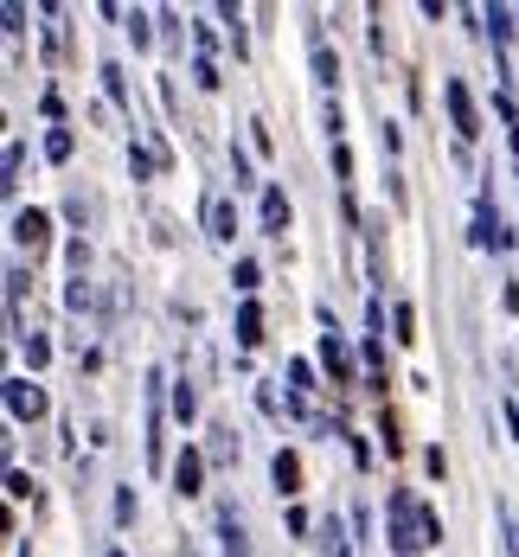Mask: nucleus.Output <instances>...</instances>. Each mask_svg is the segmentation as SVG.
<instances>
[{
    "label": "nucleus",
    "instance_id": "nucleus-1",
    "mask_svg": "<svg viewBox=\"0 0 519 557\" xmlns=\"http://www.w3.org/2000/svg\"><path fill=\"white\" fill-rule=\"evenodd\" d=\"M385 525H392V545H398V557H417L423 545H430V506L417 500L410 487H398V494H392V519H385Z\"/></svg>",
    "mask_w": 519,
    "mask_h": 557
},
{
    "label": "nucleus",
    "instance_id": "nucleus-2",
    "mask_svg": "<svg viewBox=\"0 0 519 557\" xmlns=\"http://www.w3.org/2000/svg\"><path fill=\"white\" fill-rule=\"evenodd\" d=\"M443 103H449V122H456V135H461V141H468V135H481V122H474V103H468L461 77H449V84H443Z\"/></svg>",
    "mask_w": 519,
    "mask_h": 557
},
{
    "label": "nucleus",
    "instance_id": "nucleus-3",
    "mask_svg": "<svg viewBox=\"0 0 519 557\" xmlns=\"http://www.w3.org/2000/svg\"><path fill=\"white\" fill-rule=\"evenodd\" d=\"M13 244H26V250L39 257V250L52 244V219H46V212H20V219H13Z\"/></svg>",
    "mask_w": 519,
    "mask_h": 557
},
{
    "label": "nucleus",
    "instance_id": "nucleus-4",
    "mask_svg": "<svg viewBox=\"0 0 519 557\" xmlns=\"http://www.w3.org/2000/svg\"><path fill=\"white\" fill-rule=\"evenodd\" d=\"M7 410H13L20 423H33V417H46V397H39V385L13 379V385H7Z\"/></svg>",
    "mask_w": 519,
    "mask_h": 557
},
{
    "label": "nucleus",
    "instance_id": "nucleus-5",
    "mask_svg": "<svg viewBox=\"0 0 519 557\" xmlns=\"http://www.w3.org/2000/svg\"><path fill=\"white\" fill-rule=\"evenodd\" d=\"M321 366H328V379H334V385H353V352L341 346V334L321 339Z\"/></svg>",
    "mask_w": 519,
    "mask_h": 557
},
{
    "label": "nucleus",
    "instance_id": "nucleus-6",
    "mask_svg": "<svg viewBox=\"0 0 519 557\" xmlns=\"http://www.w3.org/2000/svg\"><path fill=\"white\" fill-rule=\"evenodd\" d=\"M199 474H206V461H199V448H180V461H173V487L193 500L199 494Z\"/></svg>",
    "mask_w": 519,
    "mask_h": 557
},
{
    "label": "nucleus",
    "instance_id": "nucleus-7",
    "mask_svg": "<svg viewBox=\"0 0 519 557\" xmlns=\"http://www.w3.org/2000/svg\"><path fill=\"white\" fill-rule=\"evenodd\" d=\"M257 339H263V308L244 301V308H237V346H257Z\"/></svg>",
    "mask_w": 519,
    "mask_h": 557
},
{
    "label": "nucleus",
    "instance_id": "nucleus-8",
    "mask_svg": "<svg viewBox=\"0 0 519 557\" xmlns=\"http://www.w3.org/2000/svg\"><path fill=\"white\" fill-rule=\"evenodd\" d=\"M283 224H288V193L270 186V193H263V231H283Z\"/></svg>",
    "mask_w": 519,
    "mask_h": 557
},
{
    "label": "nucleus",
    "instance_id": "nucleus-9",
    "mask_svg": "<svg viewBox=\"0 0 519 557\" xmlns=\"http://www.w3.org/2000/svg\"><path fill=\"white\" fill-rule=\"evenodd\" d=\"M276 487H283V500H288V494H301V461H295L288 448L276 455Z\"/></svg>",
    "mask_w": 519,
    "mask_h": 557
},
{
    "label": "nucleus",
    "instance_id": "nucleus-10",
    "mask_svg": "<svg viewBox=\"0 0 519 557\" xmlns=\"http://www.w3.org/2000/svg\"><path fill=\"white\" fill-rule=\"evenodd\" d=\"M219 532H225V557H244V525H237V512H219Z\"/></svg>",
    "mask_w": 519,
    "mask_h": 557
},
{
    "label": "nucleus",
    "instance_id": "nucleus-11",
    "mask_svg": "<svg viewBox=\"0 0 519 557\" xmlns=\"http://www.w3.org/2000/svg\"><path fill=\"white\" fill-rule=\"evenodd\" d=\"M212 237H219V244H231V237H237V212H231L225 199L212 206Z\"/></svg>",
    "mask_w": 519,
    "mask_h": 557
},
{
    "label": "nucleus",
    "instance_id": "nucleus-12",
    "mask_svg": "<svg viewBox=\"0 0 519 557\" xmlns=\"http://www.w3.org/2000/svg\"><path fill=\"white\" fill-rule=\"evenodd\" d=\"M379 436H385L392 461H398V455H404V430H398V417H392V410H379Z\"/></svg>",
    "mask_w": 519,
    "mask_h": 557
},
{
    "label": "nucleus",
    "instance_id": "nucleus-13",
    "mask_svg": "<svg viewBox=\"0 0 519 557\" xmlns=\"http://www.w3.org/2000/svg\"><path fill=\"white\" fill-rule=\"evenodd\" d=\"M314 77L321 84H341V58L328 52V46H314Z\"/></svg>",
    "mask_w": 519,
    "mask_h": 557
},
{
    "label": "nucleus",
    "instance_id": "nucleus-14",
    "mask_svg": "<svg viewBox=\"0 0 519 557\" xmlns=\"http://www.w3.org/2000/svg\"><path fill=\"white\" fill-rule=\"evenodd\" d=\"M398 339H404V346L417 339V308H410V301H398Z\"/></svg>",
    "mask_w": 519,
    "mask_h": 557
},
{
    "label": "nucleus",
    "instance_id": "nucleus-15",
    "mask_svg": "<svg viewBox=\"0 0 519 557\" xmlns=\"http://www.w3.org/2000/svg\"><path fill=\"white\" fill-rule=\"evenodd\" d=\"M257 276H263V270H257V263H250V257H244V263H237V270H231V282H237V288H244V295H250V288H257Z\"/></svg>",
    "mask_w": 519,
    "mask_h": 557
},
{
    "label": "nucleus",
    "instance_id": "nucleus-16",
    "mask_svg": "<svg viewBox=\"0 0 519 557\" xmlns=\"http://www.w3.org/2000/svg\"><path fill=\"white\" fill-rule=\"evenodd\" d=\"M46 154H52V161L71 154V128H52V135H46Z\"/></svg>",
    "mask_w": 519,
    "mask_h": 557
},
{
    "label": "nucleus",
    "instance_id": "nucleus-17",
    "mask_svg": "<svg viewBox=\"0 0 519 557\" xmlns=\"http://www.w3.org/2000/svg\"><path fill=\"white\" fill-rule=\"evenodd\" d=\"M173 417H180V423H193V391H186V385L173 391Z\"/></svg>",
    "mask_w": 519,
    "mask_h": 557
},
{
    "label": "nucleus",
    "instance_id": "nucleus-18",
    "mask_svg": "<svg viewBox=\"0 0 519 557\" xmlns=\"http://www.w3.org/2000/svg\"><path fill=\"white\" fill-rule=\"evenodd\" d=\"M308 379H314V366H308V359H295V366H288V385L308 391Z\"/></svg>",
    "mask_w": 519,
    "mask_h": 557
},
{
    "label": "nucleus",
    "instance_id": "nucleus-19",
    "mask_svg": "<svg viewBox=\"0 0 519 557\" xmlns=\"http://www.w3.org/2000/svg\"><path fill=\"white\" fill-rule=\"evenodd\" d=\"M507 135H514V161H519V122H514V128H507Z\"/></svg>",
    "mask_w": 519,
    "mask_h": 557
}]
</instances>
